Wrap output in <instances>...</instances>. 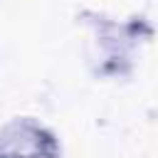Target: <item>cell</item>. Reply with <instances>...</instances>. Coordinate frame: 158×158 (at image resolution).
<instances>
[{"label":"cell","mask_w":158,"mask_h":158,"mask_svg":"<svg viewBox=\"0 0 158 158\" xmlns=\"http://www.w3.org/2000/svg\"><path fill=\"white\" fill-rule=\"evenodd\" d=\"M0 158H62V146L40 121L17 116L0 131Z\"/></svg>","instance_id":"6da1fadb"}]
</instances>
